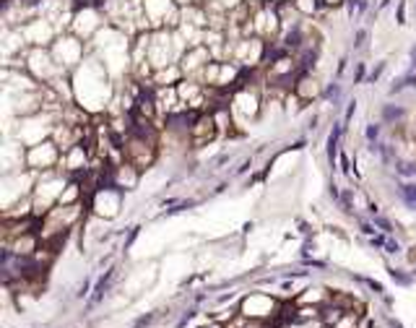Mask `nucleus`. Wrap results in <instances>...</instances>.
<instances>
[{
    "label": "nucleus",
    "mask_w": 416,
    "mask_h": 328,
    "mask_svg": "<svg viewBox=\"0 0 416 328\" xmlns=\"http://www.w3.org/2000/svg\"><path fill=\"white\" fill-rule=\"evenodd\" d=\"M239 313L245 315V318H250V321L271 323V321L279 318L281 302H279V300H273V297H268V295H260V292H255V295H250V297L242 300Z\"/></svg>",
    "instance_id": "1"
},
{
    "label": "nucleus",
    "mask_w": 416,
    "mask_h": 328,
    "mask_svg": "<svg viewBox=\"0 0 416 328\" xmlns=\"http://www.w3.org/2000/svg\"><path fill=\"white\" fill-rule=\"evenodd\" d=\"M125 159L130 164H135L138 169L151 167L154 159H156V138H146V135H135V133H128V141H125Z\"/></svg>",
    "instance_id": "2"
},
{
    "label": "nucleus",
    "mask_w": 416,
    "mask_h": 328,
    "mask_svg": "<svg viewBox=\"0 0 416 328\" xmlns=\"http://www.w3.org/2000/svg\"><path fill=\"white\" fill-rule=\"evenodd\" d=\"M60 159H63V156H60V146H57L55 141L34 143V146H29V151H26V164L34 167V169H50Z\"/></svg>",
    "instance_id": "3"
},
{
    "label": "nucleus",
    "mask_w": 416,
    "mask_h": 328,
    "mask_svg": "<svg viewBox=\"0 0 416 328\" xmlns=\"http://www.w3.org/2000/svg\"><path fill=\"white\" fill-rule=\"evenodd\" d=\"M216 130H218V125H216L213 112H203V115L195 120L193 130H190V141H193L195 146H203V143H208V141L213 138Z\"/></svg>",
    "instance_id": "4"
},
{
    "label": "nucleus",
    "mask_w": 416,
    "mask_h": 328,
    "mask_svg": "<svg viewBox=\"0 0 416 328\" xmlns=\"http://www.w3.org/2000/svg\"><path fill=\"white\" fill-rule=\"evenodd\" d=\"M211 63V55H208V47L203 44H195L188 52L182 55V73H193V71H203V68Z\"/></svg>",
    "instance_id": "5"
},
{
    "label": "nucleus",
    "mask_w": 416,
    "mask_h": 328,
    "mask_svg": "<svg viewBox=\"0 0 416 328\" xmlns=\"http://www.w3.org/2000/svg\"><path fill=\"white\" fill-rule=\"evenodd\" d=\"M320 94V86H317V81L312 76H307V73H302L297 78V84H294V97L297 99H302V102H312Z\"/></svg>",
    "instance_id": "6"
},
{
    "label": "nucleus",
    "mask_w": 416,
    "mask_h": 328,
    "mask_svg": "<svg viewBox=\"0 0 416 328\" xmlns=\"http://www.w3.org/2000/svg\"><path fill=\"white\" fill-rule=\"evenodd\" d=\"M341 130H343V125H336L333 133H330V138H328V159H330V164L336 162V154H338V135H341Z\"/></svg>",
    "instance_id": "7"
},
{
    "label": "nucleus",
    "mask_w": 416,
    "mask_h": 328,
    "mask_svg": "<svg viewBox=\"0 0 416 328\" xmlns=\"http://www.w3.org/2000/svg\"><path fill=\"white\" fill-rule=\"evenodd\" d=\"M112 276H114V268H112V271H107V276H102V279H99V284H97V295L91 297V302H99V300H102V295L107 292V287H109Z\"/></svg>",
    "instance_id": "8"
},
{
    "label": "nucleus",
    "mask_w": 416,
    "mask_h": 328,
    "mask_svg": "<svg viewBox=\"0 0 416 328\" xmlns=\"http://www.w3.org/2000/svg\"><path fill=\"white\" fill-rule=\"evenodd\" d=\"M401 198L409 203V209H416V185H401Z\"/></svg>",
    "instance_id": "9"
},
{
    "label": "nucleus",
    "mask_w": 416,
    "mask_h": 328,
    "mask_svg": "<svg viewBox=\"0 0 416 328\" xmlns=\"http://www.w3.org/2000/svg\"><path fill=\"white\" fill-rule=\"evenodd\" d=\"M294 8L302 10V13H312V10H315V0H297Z\"/></svg>",
    "instance_id": "10"
},
{
    "label": "nucleus",
    "mask_w": 416,
    "mask_h": 328,
    "mask_svg": "<svg viewBox=\"0 0 416 328\" xmlns=\"http://www.w3.org/2000/svg\"><path fill=\"white\" fill-rule=\"evenodd\" d=\"M383 115H385V120H401L403 117V109L401 107H385Z\"/></svg>",
    "instance_id": "11"
},
{
    "label": "nucleus",
    "mask_w": 416,
    "mask_h": 328,
    "mask_svg": "<svg viewBox=\"0 0 416 328\" xmlns=\"http://www.w3.org/2000/svg\"><path fill=\"white\" fill-rule=\"evenodd\" d=\"M398 172H401V175H406V177H411V175H416V164H411V162H401V164H398Z\"/></svg>",
    "instance_id": "12"
},
{
    "label": "nucleus",
    "mask_w": 416,
    "mask_h": 328,
    "mask_svg": "<svg viewBox=\"0 0 416 328\" xmlns=\"http://www.w3.org/2000/svg\"><path fill=\"white\" fill-rule=\"evenodd\" d=\"M377 135H380V125H367V138H369V141L375 143Z\"/></svg>",
    "instance_id": "13"
},
{
    "label": "nucleus",
    "mask_w": 416,
    "mask_h": 328,
    "mask_svg": "<svg viewBox=\"0 0 416 328\" xmlns=\"http://www.w3.org/2000/svg\"><path fill=\"white\" fill-rule=\"evenodd\" d=\"M375 227H380L385 234H390V232H393V227H390V221H388V219H375Z\"/></svg>",
    "instance_id": "14"
},
{
    "label": "nucleus",
    "mask_w": 416,
    "mask_h": 328,
    "mask_svg": "<svg viewBox=\"0 0 416 328\" xmlns=\"http://www.w3.org/2000/svg\"><path fill=\"white\" fill-rule=\"evenodd\" d=\"M398 24H406V3H403V0H401V3H398Z\"/></svg>",
    "instance_id": "15"
},
{
    "label": "nucleus",
    "mask_w": 416,
    "mask_h": 328,
    "mask_svg": "<svg viewBox=\"0 0 416 328\" xmlns=\"http://www.w3.org/2000/svg\"><path fill=\"white\" fill-rule=\"evenodd\" d=\"M364 39H367V31H364V29H359V31H356V39H354V47H362Z\"/></svg>",
    "instance_id": "16"
},
{
    "label": "nucleus",
    "mask_w": 416,
    "mask_h": 328,
    "mask_svg": "<svg viewBox=\"0 0 416 328\" xmlns=\"http://www.w3.org/2000/svg\"><path fill=\"white\" fill-rule=\"evenodd\" d=\"M359 3H362V0H346V8H349V16H354V10L359 8Z\"/></svg>",
    "instance_id": "17"
},
{
    "label": "nucleus",
    "mask_w": 416,
    "mask_h": 328,
    "mask_svg": "<svg viewBox=\"0 0 416 328\" xmlns=\"http://www.w3.org/2000/svg\"><path fill=\"white\" fill-rule=\"evenodd\" d=\"M383 68H385V63H380V65L375 68V71L369 73V81H377V78H380V73H383Z\"/></svg>",
    "instance_id": "18"
},
{
    "label": "nucleus",
    "mask_w": 416,
    "mask_h": 328,
    "mask_svg": "<svg viewBox=\"0 0 416 328\" xmlns=\"http://www.w3.org/2000/svg\"><path fill=\"white\" fill-rule=\"evenodd\" d=\"M362 232H364V234H375V224H369V221H362Z\"/></svg>",
    "instance_id": "19"
},
{
    "label": "nucleus",
    "mask_w": 416,
    "mask_h": 328,
    "mask_svg": "<svg viewBox=\"0 0 416 328\" xmlns=\"http://www.w3.org/2000/svg\"><path fill=\"white\" fill-rule=\"evenodd\" d=\"M354 109H356V102H351V105H349V109H346V122H349V120L354 117Z\"/></svg>",
    "instance_id": "20"
},
{
    "label": "nucleus",
    "mask_w": 416,
    "mask_h": 328,
    "mask_svg": "<svg viewBox=\"0 0 416 328\" xmlns=\"http://www.w3.org/2000/svg\"><path fill=\"white\" fill-rule=\"evenodd\" d=\"M385 247H388V253H398V250H401V247H398V242H390V240L385 242Z\"/></svg>",
    "instance_id": "21"
},
{
    "label": "nucleus",
    "mask_w": 416,
    "mask_h": 328,
    "mask_svg": "<svg viewBox=\"0 0 416 328\" xmlns=\"http://www.w3.org/2000/svg\"><path fill=\"white\" fill-rule=\"evenodd\" d=\"M362 78H364V63L356 65V81H362Z\"/></svg>",
    "instance_id": "22"
},
{
    "label": "nucleus",
    "mask_w": 416,
    "mask_h": 328,
    "mask_svg": "<svg viewBox=\"0 0 416 328\" xmlns=\"http://www.w3.org/2000/svg\"><path fill=\"white\" fill-rule=\"evenodd\" d=\"M411 65H414V71H416V44L411 47Z\"/></svg>",
    "instance_id": "23"
},
{
    "label": "nucleus",
    "mask_w": 416,
    "mask_h": 328,
    "mask_svg": "<svg viewBox=\"0 0 416 328\" xmlns=\"http://www.w3.org/2000/svg\"><path fill=\"white\" fill-rule=\"evenodd\" d=\"M325 5H341V3H346V0H322Z\"/></svg>",
    "instance_id": "24"
},
{
    "label": "nucleus",
    "mask_w": 416,
    "mask_h": 328,
    "mask_svg": "<svg viewBox=\"0 0 416 328\" xmlns=\"http://www.w3.org/2000/svg\"><path fill=\"white\" fill-rule=\"evenodd\" d=\"M201 328H221L218 323H208V326H201Z\"/></svg>",
    "instance_id": "25"
}]
</instances>
